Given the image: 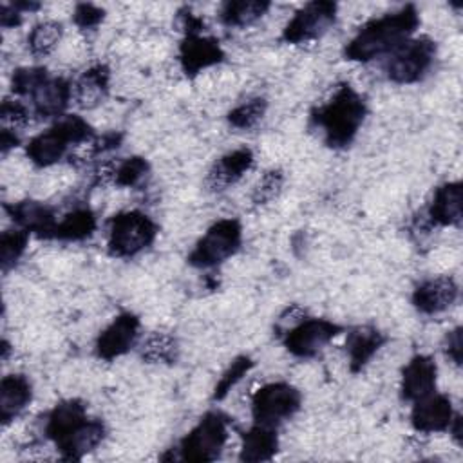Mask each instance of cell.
Wrapping results in <instances>:
<instances>
[{
  "instance_id": "obj_38",
  "label": "cell",
  "mask_w": 463,
  "mask_h": 463,
  "mask_svg": "<svg viewBox=\"0 0 463 463\" xmlns=\"http://www.w3.org/2000/svg\"><path fill=\"white\" fill-rule=\"evenodd\" d=\"M461 327H454L452 331H449L443 338V351L445 354L456 364L459 365L461 364Z\"/></svg>"
},
{
  "instance_id": "obj_4",
  "label": "cell",
  "mask_w": 463,
  "mask_h": 463,
  "mask_svg": "<svg viewBox=\"0 0 463 463\" xmlns=\"http://www.w3.org/2000/svg\"><path fill=\"white\" fill-rule=\"evenodd\" d=\"M157 235L156 222L139 210H127L109 219L107 248L112 257L130 259L146 250Z\"/></svg>"
},
{
  "instance_id": "obj_33",
  "label": "cell",
  "mask_w": 463,
  "mask_h": 463,
  "mask_svg": "<svg viewBox=\"0 0 463 463\" xmlns=\"http://www.w3.org/2000/svg\"><path fill=\"white\" fill-rule=\"evenodd\" d=\"M150 172V165L145 157L132 156L123 159L112 172V181L118 186H137Z\"/></svg>"
},
{
  "instance_id": "obj_21",
  "label": "cell",
  "mask_w": 463,
  "mask_h": 463,
  "mask_svg": "<svg viewBox=\"0 0 463 463\" xmlns=\"http://www.w3.org/2000/svg\"><path fill=\"white\" fill-rule=\"evenodd\" d=\"M110 71L105 63H96L81 72L72 85V99L80 109L90 110L101 105L109 94Z\"/></svg>"
},
{
  "instance_id": "obj_20",
  "label": "cell",
  "mask_w": 463,
  "mask_h": 463,
  "mask_svg": "<svg viewBox=\"0 0 463 463\" xmlns=\"http://www.w3.org/2000/svg\"><path fill=\"white\" fill-rule=\"evenodd\" d=\"M461 183L452 181L438 186L427 206L429 226H459L461 222Z\"/></svg>"
},
{
  "instance_id": "obj_15",
  "label": "cell",
  "mask_w": 463,
  "mask_h": 463,
  "mask_svg": "<svg viewBox=\"0 0 463 463\" xmlns=\"http://www.w3.org/2000/svg\"><path fill=\"white\" fill-rule=\"evenodd\" d=\"M459 288L449 275L432 277L420 282L412 291V306L423 315H438L447 311L458 300Z\"/></svg>"
},
{
  "instance_id": "obj_10",
  "label": "cell",
  "mask_w": 463,
  "mask_h": 463,
  "mask_svg": "<svg viewBox=\"0 0 463 463\" xmlns=\"http://www.w3.org/2000/svg\"><path fill=\"white\" fill-rule=\"evenodd\" d=\"M340 331L342 327L327 318L304 317L282 333V342L289 354L297 358H311L318 354Z\"/></svg>"
},
{
  "instance_id": "obj_7",
  "label": "cell",
  "mask_w": 463,
  "mask_h": 463,
  "mask_svg": "<svg viewBox=\"0 0 463 463\" xmlns=\"http://www.w3.org/2000/svg\"><path fill=\"white\" fill-rule=\"evenodd\" d=\"M436 58V42L429 36L409 38L385 61V76L398 85H409L423 80Z\"/></svg>"
},
{
  "instance_id": "obj_23",
  "label": "cell",
  "mask_w": 463,
  "mask_h": 463,
  "mask_svg": "<svg viewBox=\"0 0 463 463\" xmlns=\"http://www.w3.org/2000/svg\"><path fill=\"white\" fill-rule=\"evenodd\" d=\"M33 400V385L25 374H7L0 382V421L9 425Z\"/></svg>"
},
{
  "instance_id": "obj_9",
  "label": "cell",
  "mask_w": 463,
  "mask_h": 463,
  "mask_svg": "<svg viewBox=\"0 0 463 463\" xmlns=\"http://www.w3.org/2000/svg\"><path fill=\"white\" fill-rule=\"evenodd\" d=\"M338 5L329 0H315L304 4L286 24L282 40L286 43H307L324 36L336 20Z\"/></svg>"
},
{
  "instance_id": "obj_5",
  "label": "cell",
  "mask_w": 463,
  "mask_h": 463,
  "mask_svg": "<svg viewBox=\"0 0 463 463\" xmlns=\"http://www.w3.org/2000/svg\"><path fill=\"white\" fill-rule=\"evenodd\" d=\"M230 418L219 411H208L179 441V458L184 461H215L228 441Z\"/></svg>"
},
{
  "instance_id": "obj_18",
  "label": "cell",
  "mask_w": 463,
  "mask_h": 463,
  "mask_svg": "<svg viewBox=\"0 0 463 463\" xmlns=\"http://www.w3.org/2000/svg\"><path fill=\"white\" fill-rule=\"evenodd\" d=\"M31 112L40 119L58 118L72 99V85L60 76H49L31 96Z\"/></svg>"
},
{
  "instance_id": "obj_40",
  "label": "cell",
  "mask_w": 463,
  "mask_h": 463,
  "mask_svg": "<svg viewBox=\"0 0 463 463\" xmlns=\"http://www.w3.org/2000/svg\"><path fill=\"white\" fill-rule=\"evenodd\" d=\"M18 143H20V137L16 136V130L4 127L2 132H0V148H2V154H7L11 148L18 146Z\"/></svg>"
},
{
  "instance_id": "obj_25",
  "label": "cell",
  "mask_w": 463,
  "mask_h": 463,
  "mask_svg": "<svg viewBox=\"0 0 463 463\" xmlns=\"http://www.w3.org/2000/svg\"><path fill=\"white\" fill-rule=\"evenodd\" d=\"M105 423L99 418H89L60 449L63 459H80L94 450L105 438Z\"/></svg>"
},
{
  "instance_id": "obj_36",
  "label": "cell",
  "mask_w": 463,
  "mask_h": 463,
  "mask_svg": "<svg viewBox=\"0 0 463 463\" xmlns=\"http://www.w3.org/2000/svg\"><path fill=\"white\" fill-rule=\"evenodd\" d=\"M31 114H33L31 109H27V107H25L22 101H18V99H9V98H5V99L2 101L0 118H2L4 127H7V128H13V130L24 128V127L29 123Z\"/></svg>"
},
{
  "instance_id": "obj_28",
  "label": "cell",
  "mask_w": 463,
  "mask_h": 463,
  "mask_svg": "<svg viewBox=\"0 0 463 463\" xmlns=\"http://www.w3.org/2000/svg\"><path fill=\"white\" fill-rule=\"evenodd\" d=\"M61 36H63V25L60 22L43 20L36 24L27 34V47L33 56L42 58L51 54L58 47Z\"/></svg>"
},
{
  "instance_id": "obj_30",
  "label": "cell",
  "mask_w": 463,
  "mask_h": 463,
  "mask_svg": "<svg viewBox=\"0 0 463 463\" xmlns=\"http://www.w3.org/2000/svg\"><path fill=\"white\" fill-rule=\"evenodd\" d=\"M29 242V233L18 226L11 230H4L0 235V266L2 271L7 273L16 266L20 257L24 255Z\"/></svg>"
},
{
  "instance_id": "obj_39",
  "label": "cell",
  "mask_w": 463,
  "mask_h": 463,
  "mask_svg": "<svg viewBox=\"0 0 463 463\" xmlns=\"http://www.w3.org/2000/svg\"><path fill=\"white\" fill-rule=\"evenodd\" d=\"M0 24L2 27H16L22 24V13L13 5V2H4L0 7Z\"/></svg>"
},
{
  "instance_id": "obj_8",
  "label": "cell",
  "mask_w": 463,
  "mask_h": 463,
  "mask_svg": "<svg viewBox=\"0 0 463 463\" xmlns=\"http://www.w3.org/2000/svg\"><path fill=\"white\" fill-rule=\"evenodd\" d=\"M302 405V394L288 382H269L255 391L251 398V416L259 425L277 429L293 418Z\"/></svg>"
},
{
  "instance_id": "obj_11",
  "label": "cell",
  "mask_w": 463,
  "mask_h": 463,
  "mask_svg": "<svg viewBox=\"0 0 463 463\" xmlns=\"http://www.w3.org/2000/svg\"><path fill=\"white\" fill-rule=\"evenodd\" d=\"M139 336V318L134 313H119L96 338L94 351L101 360H114L128 353Z\"/></svg>"
},
{
  "instance_id": "obj_17",
  "label": "cell",
  "mask_w": 463,
  "mask_h": 463,
  "mask_svg": "<svg viewBox=\"0 0 463 463\" xmlns=\"http://www.w3.org/2000/svg\"><path fill=\"white\" fill-rule=\"evenodd\" d=\"M89 420L87 405L78 398H69L54 405L47 414L45 436L54 443L56 450Z\"/></svg>"
},
{
  "instance_id": "obj_24",
  "label": "cell",
  "mask_w": 463,
  "mask_h": 463,
  "mask_svg": "<svg viewBox=\"0 0 463 463\" xmlns=\"http://www.w3.org/2000/svg\"><path fill=\"white\" fill-rule=\"evenodd\" d=\"M277 450H279L277 429L253 423L251 429L242 432L239 459L248 463L269 461L277 454Z\"/></svg>"
},
{
  "instance_id": "obj_2",
  "label": "cell",
  "mask_w": 463,
  "mask_h": 463,
  "mask_svg": "<svg viewBox=\"0 0 463 463\" xmlns=\"http://www.w3.org/2000/svg\"><path fill=\"white\" fill-rule=\"evenodd\" d=\"M367 116V103L360 92L349 83L335 89L333 96L311 110V125L322 132L324 143L331 148L349 146L364 119Z\"/></svg>"
},
{
  "instance_id": "obj_34",
  "label": "cell",
  "mask_w": 463,
  "mask_h": 463,
  "mask_svg": "<svg viewBox=\"0 0 463 463\" xmlns=\"http://www.w3.org/2000/svg\"><path fill=\"white\" fill-rule=\"evenodd\" d=\"M47 78L45 67H20L11 76V90L16 96L29 98Z\"/></svg>"
},
{
  "instance_id": "obj_26",
  "label": "cell",
  "mask_w": 463,
  "mask_h": 463,
  "mask_svg": "<svg viewBox=\"0 0 463 463\" xmlns=\"http://www.w3.org/2000/svg\"><path fill=\"white\" fill-rule=\"evenodd\" d=\"M266 0H228L219 9V18L228 27H248L269 9Z\"/></svg>"
},
{
  "instance_id": "obj_6",
  "label": "cell",
  "mask_w": 463,
  "mask_h": 463,
  "mask_svg": "<svg viewBox=\"0 0 463 463\" xmlns=\"http://www.w3.org/2000/svg\"><path fill=\"white\" fill-rule=\"evenodd\" d=\"M242 244V226L237 219H221L213 222L195 242L188 255L194 268H215L233 257Z\"/></svg>"
},
{
  "instance_id": "obj_29",
  "label": "cell",
  "mask_w": 463,
  "mask_h": 463,
  "mask_svg": "<svg viewBox=\"0 0 463 463\" xmlns=\"http://www.w3.org/2000/svg\"><path fill=\"white\" fill-rule=\"evenodd\" d=\"M177 354L179 344L168 333H152L141 344V358L150 364H174Z\"/></svg>"
},
{
  "instance_id": "obj_14",
  "label": "cell",
  "mask_w": 463,
  "mask_h": 463,
  "mask_svg": "<svg viewBox=\"0 0 463 463\" xmlns=\"http://www.w3.org/2000/svg\"><path fill=\"white\" fill-rule=\"evenodd\" d=\"M456 412L452 402L447 394H438L436 391L418 402H414L411 411V425L414 430L423 434L449 430Z\"/></svg>"
},
{
  "instance_id": "obj_13",
  "label": "cell",
  "mask_w": 463,
  "mask_h": 463,
  "mask_svg": "<svg viewBox=\"0 0 463 463\" xmlns=\"http://www.w3.org/2000/svg\"><path fill=\"white\" fill-rule=\"evenodd\" d=\"M14 226L25 230L27 233H34L42 239H52L58 224L56 213L51 206L40 201L25 199L16 203H7L4 206Z\"/></svg>"
},
{
  "instance_id": "obj_12",
  "label": "cell",
  "mask_w": 463,
  "mask_h": 463,
  "mask_svg": "<svg viewBox=\"0 0 463 463\" xmlns=\"http://www.w3.org/2000/svg\"><path fill=\"white\" fill-rule=\"evenodd\" d=\"M224 60V51L217 38L203 33L184 34L179 43V65L186 76H197L201 71Z\"/></svg>"
},
{
  "instance_id": "obj_37",
  "label": "cell",
  "mask_w": 463,
  "mask_h": 463,
  "mask_svg": "<svg viewBox=\"0 0 463 463\" xmlns=\"http://www.w3.org/2000/svg\"><path fill=\"white\" fill-rule=\"evenodd\" d=\"M105 18V11L94 4H78L72 13V22L80 29H96Z\"/></svg>"
},
{
  "instance_id": "obj_35",
  "label": "cell",
  "mask_w": 463,
  "mask_h": 463,
  "mask_svg": "<svg viewBox=\"0 0 463 463\" xmlns=\"http://www.w3.org/2000/svg\"><path fill=\"white\" fill-rule=\"evenodd\" d=\"M282 184H284V174H282V170H279V168L268 170V172L259 179V183L255 184L253 194H251V201H253L255 204H266V203L273 201V199L280 194Z\"/></svg>"
},
{
  "instance_id": "obj_32",
  "label": "cell",
  "mask_w": 463,
  "mask_h": 463,
  "mask_svg": "<svg viewBox=\"0 0 463 463\" xmlns=\"http://www.w3.org/2000/svg\"><path fill=\"white\" fill-rule=\"evenodd\" d=\"M251 367H253V360H251L248 354L237 356V358L228 365V369L221 374V378L217 380V383H215V387H213L212 398H213L215 402L224 400L226 394L250 373Z\"/></svg>"
},
{
  "instance_id": "obj_31",
  "label": "cell",
  "mask_w": 463,
  "mask_h": 463,
  "mask_svg": "<svg viewBox=\"0 0 463 463\" xmlns=\"http://www.w3.org/2000/svg\"><path fill=\"white\" fill-rule=\"evenodd\" d=\"M268 101L264 98H251L228 112V123L239 130L253 128L266 114Z\"/></svg>"
},
{
  "instance_id": "obj_22",
  "label": "cell",
  "mask_w": 463,
  "mask_h": 463,
  "mask_svg": "<svg viewBox=\"0 0 463 463\" xmlns=\"http://www.w3.org/2000/svg\"><path fill=\"white\" fill-rule=\"evenodd\" d=\"M385 335L374 326H358L347 333L345 351L351 373L362 371L385 344Z\"/></svg>"
},
{
  "instance_id": "obj_27",
  "label": "cell",
  "mask_w": 463,
  "mask_h": 463,
  "mask_svg": "<svg viewBox=\"0 0 463 463\" xmlns=\"http://www.w3.org/2000/svg\"><path fill=\"white\" fill-rule=\"evenodd\" d=\"M96 230V215L90 208L80 206L58 219L54 237L58 241H83Z\"/></svg>"
},
{
  "instance_id": "obj_3",
  "label": "cell",
  "mask_w": 463,
  "mask_h": 463,
  "mask_svg": "<svg viewBox=\"0 0 463 463\" xmlns=\"http://www.w3.org/2000/svg\"><path fill=\"white\" fill-rule=\"evenodd\" d=\"M92 139H94L92 127L81 116L69 114L58 119L47 130L36 134L27 143L25 152L33 165L40 168H47L61 161L71 146L90 143Z\"/></svg>"
},
{
  "instance_id": "obj_1",
  "label": "cell",
  "mask_w": 463,
  "mask_h": 463,
  "mask_svg": "<svg viewBox=\"0 0 463 463\" xmlns=\"http://www.w3.org/2000/svg\"><path fill=\"white\" fill-rule=\"evenodd\" d=\"M420 25V14L412 4L385 13L365 22L344 49L345 60L367 63L380 56L391 54L409 38Z\"/></svg>"
},
{
  "instance_id": "obj_19",
  "label": "cell",
  "mask_w": 463,
  "mask_h": 463,
  "mask_svg": "<svg viewBox=\"0 0 463 463\" xmlns=\"http://www.w3.org/2000/svg\"><path fill=\"white\" fill-rule=\"evenodd\" d=\"M253 165V152L246 146L235 148L221 156L204 179L210 192H222L228 186L235 184Z\"/></svg>"
},
{
  "instance_id": "obj_16",
  "label": "cell",
  "mask_w": 463,
  "mask_h": 463,
  "mask_svg": "<svg viewBox=\"0 0 463 463\" xmlns=\"http://www.w3.org/2000/svg\"><path fill=\"white\" fill-rule=\"evenodd\" d=\"M438 365L429 354H414L402 371L400 394L405 402H418L436 391Z\"/></svg>"
}]
</instances>
